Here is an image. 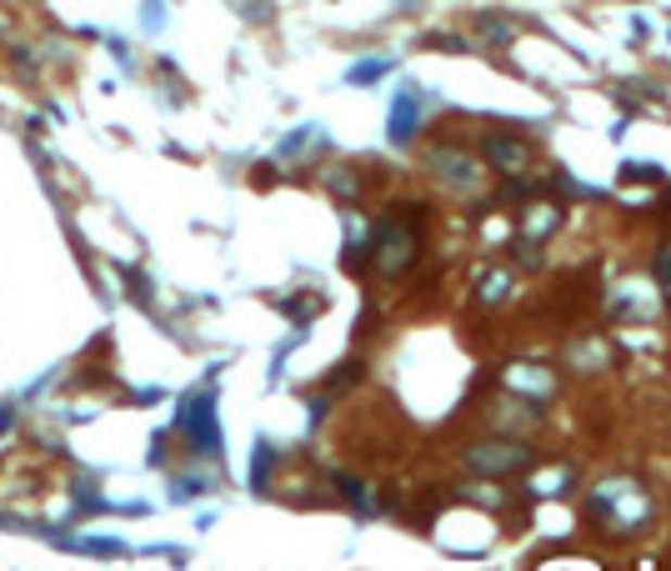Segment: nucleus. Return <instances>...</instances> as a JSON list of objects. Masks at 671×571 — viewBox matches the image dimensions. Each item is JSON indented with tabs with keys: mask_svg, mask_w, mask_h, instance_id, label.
I'll list each match as a JSON object with an SVG mask.
<instances>
[{
	"mask_svg": "<svg viewBox=\"0 0 671 571\" xmlns=\"http://www.w3.org/2000/svg\"><path fill=\"white\" fill-rule=\"evenodd\" d=\"M186 436L201 446H216V427H211V402H195L191 411H186Z\"/></svg>",
	"mask_w": 671,
	"mask_h": 571,
	"instance_id": "obj_2",
	"label": "nucleus"
},
{
	"mask_svg": "<svg viewBox=\"0 0 671 571\" xmlns=\"http://www.w3.org/2000/svg\"><path fill=\"white\" fill-rule=\"evenodd\" d=\"M531 456L521 452V446H481V452H471V467L477 471H517L527 467Z\"/></svg>",
	"mask_w": 671,
	"mask_h": 571,
	"instance_id": "obj_1",
	"label": "nucleus"
},
{
	"mask_svg": "<svg viewBox=\"0 0 671 571\" xmlns=\"http://www.w3.org/2000/svg\"><path fill=\"white\" fill-rule=\"evenodd\" d=\"M421 116V105H416V96L406 91L396 101V116H391V136H396V141H406V136H412V120Z\"/></svg>",
	"mask_w": 671,
	"mask_h": 571,
	"instance_id": "obj_3",
	"label": "nucleus"
}]
</instances>
